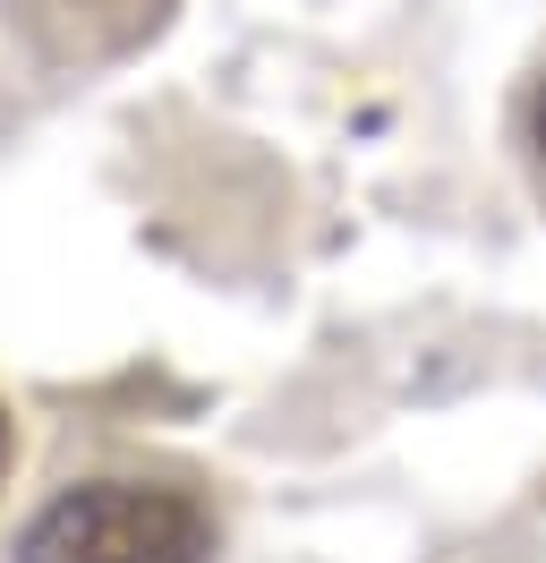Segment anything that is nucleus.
I'll list each match as a JSON object with an SVG mask.
<instances>
[{
  "label": "nucleus",
  "mask_w": 546,
  "mask_h": 563,
  "mask_svg": "<svg viewBox=\"0 0 546 563\" xmlns=\"http://www.w3.org/2000/svg\"><path fill=\"white\" fill-rule=\"evenodd\" d=\"M205 495L163 478H86L52 495L18 538V563H214Z\"/></svg>",
  "instance_id": "nucleus-1"
},
{
  "label": "nucleus",
  "mask_w": 546,
  "mask_h": 563,
  "mask_svg": "<svg viewBox=\"0 0 546 563\" xmlns=\"http://www.w3.org/2000/svg\"><path fill=\"white\" fill-rule=\"evenodd\" d=\"M9 453H18V427H9V410H0V478H9Z\"/></svg>",
  "instance_id": "nucleus-3"
},
{
  "label": "nucleus",
  "mask_w": 546,
  "mask_h": 563,
  "mask_svg": "<svg viewBox=\"0 0 546 563\" xmlns=\"http://www.w3.org/2000/svg\"><path fill=\"white\" fill-rule=\"evenodd\" d=\"M529 145L546 154V77H538V95H529Z\"/></svg>",
  "instance_id": "nucleus-2"
}]
</instances>
